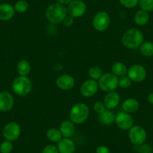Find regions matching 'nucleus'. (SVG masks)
<instances>
[{"instance_id":"nucleus-1","label":"nucleus","mask_w":153,"mask_h":153,"mask_svg":"<svg viewBox=\"0 0 153 153\" xmlns=\"http://www.w3.org/2000/svg\"><path fill=\"white\" fill-rule=\"evenodd\" d=\"M144 41L143 32L136 28H131L124 32L122 36V43L128 49H137Z\"/></svg>"},{"instance_id":"nucleus-2","label":"nucleus","mask_w":153,"mask_h":153,"mask_svg":"<svg viewBox=\"0 0 153 153\" xmlns=\"http://www.w3.org/2000/svg\"><path fill=\"white\" fill-rule=\"evenodd\" d=\"M67 15V7L58 2L50 5L45 12L47 20L52 24H59L62 23Z\"/></svg>"},{"instance_id":"nucleus-3","label":"nucleus","mask_w":153,"mask_h":153,"mask_svg":"<svg viewBox=\"0 0 153 153\" xmlns=\"http://www.w3.org/2000/svg\"><path fill=\"white\" fill-rule=\"evenodd\" d=\"M89 116V108L84 103H77L71 108L69 117L70 120L75 125L84 123Z\"/></svg>"},{"instance_id":"nucleus-4","label":"nucleus","mask_w":153,"mask_h":153,"mask_svg":"<svg viewBox=\"0 0 153 153\" xmlns=\"http://www.w3.org/2000/svg\"><path fill=\"white\" fill-rule=\"evenodd\" d=\"M11 88L16 95L24 97L32 92V82L28 76H18L13 80Z\"/></svg>"},{"instance_id":"nucleus-5","label":"nucleus","mask_w":153,"mask_h":153,"mask_svg":"<svg viewBox=\"0 0 153 153\" xmlns=\"http://www.w3.org/2000/svg\"><path fill=\"white\" fill-rule=\"evenodd\" d=\"M98 83L99 88L104 92H114L119 87V77L112 72H108L103 74Z\"/></svg>"},{"instance_id":"nucleus-6","label":"nucleus","mask_w":153,"mask_h":153,"mask_svg":"<svg viewBox=\"0 0 153 153\" xmlns=\"http://www.w3.org/2000/svg\"><path fill=\"white\" fill-rule=\"evenodd\" d=\"M147 134L145 128L140 126H133L128 130V139L135 146L146 143Z\"/></svg>"},{"instance_id":"nucleus-7","label":"nucleus","mask_w":153,"mask_h":153,"mask_svg":"<svg viewBox=\"0 0 153 153\" xmlns=\"http://www.w3.org/2000/svg\"><path fill=\"white\" fill-rule=\"evenodd\" d=\"M110 24V17L106 11H99L92 19V26L98 32L107 30Z\"/></svg>"},{"instance_id":"nucleus-8","label":"nucleus","mask_w":153,"mask_h":153,"mask_svg":"<svg viewBox=\"0 0 153 153\" xmlns=\"http://www.w3.org/2000/svg\"><path fill=\"white\" fill-rule=\"evenodd\" d=\"M21 134V128L18 123L15 122H11L7 123L2 131V135L6 140L11 142L15 141L20 137Z\"/></svg>"},{"instance_id":"nucleus-9","label":"nucleus","mask_w":153,"mask_h":153,"mask_svg":"<svg viewBox=\"0 0 153 153\" xmlns=\"http://www.w3.org/2000/svg\"><path fill=\"white\" fill-rule=\"evenodd\" d=\"M86 5L83 0H74L68 5V14L74 18H80L86 13Z\"/></svg>"},{"instance_id":"nucleus-10","label":"nucleus","mask_w":153,"mask_h":153,"mask_svg":"<svg viewBox=\"0 0 153 153\" xmlns=\"http://www.w3.org/2000/svg\"><path fill=\"white\" fill-rule=\"evenodd\" d=\"M128 76L132 82L140 83L146 77V70L140 64H134L128 69Z\"/></svg>"},{"instance_id":"nucleus-11","label":"nucleus","mask_w":153,"mask_h":153,"mask_svg":"<svg viewBox=\"0 0 153 153\" xmlns=\"http://www.w3.org/2000/svg\"><path fill=\"white\" fill-rule=\"evenodd\" d=\"M115 123L121 130L128 131L134 126V119L130 113L123 110L116 115Z\"/></svg>"},{"instance_id":"nucleus-12","label":"nucleus","mask_w":153,"mask_h":153,"mask_svg":"<svg viewBox=\"0 0 153 153\" xmlns=\"http://www.w3.org/2000/svg\"><path fill=\"white\" fill-rule=\"evenodd\" d=\"M99 86L98 83L92 79H88L81 84L80 88V94L85 98H91L98 92Z\"/></svg>"},{"instance_id":"nucleus-13","label":"nucleus","mask_w":153,"mask_h":153,"mask_svg":"<svg viewBox=\"0 0 153 153\" xmlns=\"http://www.w3.org/2000/svg\"><path fill=\"white\" fill-rule=\"evenodd\" d=\"M56 84L59 89L64 91H68L74 88L75 80L71 75L64 74L57 77L56 80Z\"/></svg>"},{"instance_id":"nucleus-14","label":"nucleus","mask_w":153,"mask_h":153,"mask_svg":"<svg viewBox=\"0 0 153 153\" xmlns=\"http://www.w3.org/2000/svg\"><path fill=\"white\" fill-rule=\"evenodd\" d=\"M14 98L10 92L3 91L0 92V111L7 112L13 108Z\"/></svg>"},{"instance_id":"nucleus-15","label":"nucleus","mask_w":153,"mask_h":153,"mask_svg":"<svg viewBox=\"0 0 153 153\" xmlns=\"http://www.w3.org/2000/svg\"><path fill=\"white\" fill-rule=\"evenodd\" d=\"M56 146L59 153H74L76 151V144L71 138L63 137L57 143Z\"/></svg>"},{"instance_id":"nucleus-16","label":"nucleus","mask_w":153,"mask_h":153,"mask_svg":"<svg viewBox=\"0 0 153 153\" xmlns=\"http://www.w3.org/2000/svg\"><path fill=\"white\" fill-rule=\"evenodd\" d=\"M104 104L106 108L108 110H113L117 108L120 102V96L118 92H107L104 98Z\"/></svg>"},{"instance_id":"nucleus-17","label":"nucleus","mask_w":153,"mask_h":153,"mask_svg":"<svg viewBox=\"0 0 153 153\" xmlns=\"http://www.w3.org/2000/svg\"><path fill=\"white\" fill-rule=\"evenodd\" d=\"M59 131L63 137L71 138L76 131L75 124L71 120H65L60 125Z\"/></svg>"},{"instance_id":"nucleus-18","label":"nucleus","mask_w":153,"mask_h":153,"mask_svg":"<svg viewBox=\"0 0 153 153\" xmlns=\"http://www.w3.org/2000/svg\"><path fill=\"white\" fill-rule=\"evenodd\" d=\"M15 14L14 6L8 3H3L0 5V20L7 21L12 18Z\"/></svg>"},{"instance_id":"nucleus-19","label":"nucleus","mask_w":153,"mask_h":153,"mask_svg":"<svg viewBox=\"0 0 153 153\" xmlns=\"http://www.w3.org/2000/svg\"><path fill=\"white\" fill-rule=\"evenodd\" d=\"M122 108H123V111L131 114V113H135L139 110L140 103L136 98H127L123 101V104H122Z\"/></svg>"},{"instance_id":"nucleus-20","label":"nucleus","mask_w":153,"mask_h":153,"mask_svg":"<svg viewBox=\"0 0 153 153\" xmlns=\"http://www.w3.org/2000/svg\"><path fill=\"white\" fill-rule=\"evenodd\" d=\"M98 121L104 126H111L115 123L116 115L111 110L106 109L103 113L98 114Z\"/></svg>"},{"instance_id":"nucleus-21","label":"nucleus","mask_w":153,"mask_h":153,"mask_svg":"<svg viewBox=\"0 0 153 153\" xmlns=\"http://www.w3.org/2000/svg\"><path fill=\"white\" fill-rule=\"evenodd\" d=\"M134 21L135 24L139 26H143L149 21V14L147 11L143 10H139L135 13L134 16Z\"/></svg>"},{"instance_id":"nucleus-22","label":"nucleus","mask_w":153,"mask_h":153,"mask_svg":"<svg viewBox=\"0 0 153 153\" xmlns=\"http://www.w3.org/2000/svg\"><path fill=\"white\" fill-rule=\"evenodd\" d=\"M17 71L19 76H27L31 72V65L27 60L22 59L17 65Z\"/></svg>"},{"instance_id":"nucleus-23","label":"nucleus","mask_w":153,"mask_h":153,"mask_svg":"<svg viewBox=\"0 0 153 153\" xmlns=\"http://www.w3.org/2000/svg\"><path fill=\"white\" fill-rule=\"evenodd\" d=\"M112 73L115 74L117 76H126L128 73V68L126 67L124 63L121 62H117L113 63L111 68Z\"/></svg>"},{"instance_id":"nucleus-24","label":"nucleus","mask_w":153,"mask_h":153,"mask_svg":"<svg viewBox=\"0 0 153 153\" xmlns=\"http://www.w3.org/2000/svg\"><path fill=\"white\" fill-rule=\"evenodd\" d=\"M46 135L48 139L51 142H53V143L59 142V141L63 138L59 129L55 128H50L49 130L47 131Z\"/></svg>"},{"instance_id":"nucleus-25","label":"nucleus","mask_w":153,"mask_h":153,"mask_svg":"<svg viewBox=\"0 0 153 153\" xmlns=\"http://www.w3.org/2000/svg\"><path fill=\"white\" fill-rule=\"evenodd\" d=\"M140 51L141 54L146 57H151L153 56V43L149 42H146L140 47Z\"/></svg>"},{"instance_id":"nucleus-26","label":"nucleus","mask_w":153,"mask_h":153,"mask_svg":"<svg viewBox=\"0 0 153 153\" xmlns=\"http://www.w3.org/2000/svg\"><path fill=\"white\" fill-rule=\"evenodd\" d=\"M89 75L90 76V79L95 80H99L103 75V71L99 66H92L89 70Z\"/></svg>"},{"instance_id":"nucleus-27","label":"nucleus","mask_w":153,"mask_h":153,"mask_svg":"<svg viewBox=\"0 0 153 153\" xmlns=\"http://www.w3.org/2000/svg\"><path fill=\"white\" fill-rule=\"evenodd\" d=\"M15 11L18 13H25L29 9V3L25 0H20L14 6Z\"/></svg>"},{"instance_id":"nucleus-28","label":"nucleus","mask_w":153,"mask_h":153,"mask_svg":"<svg viewBox=\"0 0 153 153\" xmlns=\"http://www.w3.org/2000/svg\"><path fill=\"white\" fill-rule=\"evenodd\" d=\"M138 5L141 10L147 12L153 11V0H139Z\"/></svg>"},{"instance_id":"nucleus-29","label":"nucleus","mask_w":153,"mask_h":153,"mask_svg":"<svg viewBox=\"0 0 153 153\" xmlns=\"http://www.w3.org/2000/svg\"><path fill=\"white\" fill-rule=\"evenodd\" d=\"M14 149L12 142L9 140H6L0 144V152L1 153H11Z\"/></svg>"},{"instance_id":"nucleus-30","label":"nucleus","mask_w":153,"mask_h":153,"mask_svg":"<svg viewBox=\"0 0 153 153\" xmlns=\"http://www.w3.org/2000/svg\"><path fill=\"white\" fill-rule=\"evenodd\" d=\"M132 81L131 80V79L129 78L128 76H121L120 79H119V86H120L121 89H128L131 86V85Z\"/></svg>"},{"instance_id":"nucleus-31","label":"nucleus","mask_w":153,"mask_h":153,"mask_svg":"<svg viewBox=\"0 0 153 153\" xmlns=\"http://www.w3.org/2000/svg\"><path fill=\"white\" fill-rule=\"evenodd\" d=\"M122 5L126 8H134L139 4V0H119Z\"/></svg>"},{"instance_id":"nucleus-32","label":"nucleus","mask_w":153,"mask_h":153,"mask_svg":"<svg viewBox=\"0 0 153 153\" xmlns=\"http://www.w3.org/2000/svg\"><path fill=\"white\" fill-rule=\"evenodd\" d=\"M137 151L138 153H153V148L146 143L137 146Z\"/></svg>"},{"instance_id":"nucleus-33","label":"nucleus","mask_w":153,"mask_h":153,"mask_svg":"<svg viewBox=\"0 0 153 153\" xmlns=\"http://www.w3.org/2000/svg\"><path fill=\"white\" fill-rule=\"evenodd\" d=\"M106 107L104 105V102L102 101H98L93 104V110L95 113H97L98 114H101V113L104 111L106 110Z\"/></svg>"},{"instance_id":"nucleus-34","label":"nucleus","mask_w":153,"mask_h":153,"mask_svg":"<svg viewBox=\"0 0 153 153\" xmlns=\"http://www.w3.org/2000/svg\"><path fill=\"white\" fill-rule=\"evenodd\" d=\"M42 153H59L56 146L49 144L47 145L42 150Z\"/></svg>"},{"instance_id":"nucleus-35","label":"nucleus","mask_w":153,"mask_h":153,"mask_svg":"<svg viewBox=\"0 0 153 153\" xmlns=\"http://www.w3.org/2000/svg\"><path fill=\"white\" fill-rule=\"evenodd\" d=\"M74 20V18L73 17H71V16H70L69 14H68L65 17V18L64 19L62 23L63 24H64V26H67V27H70L71 26L73 25Z\"/></svg>"},{"instance_id":"nucleus-36","label":"nucleus","mask_w":153,"mask_h":153,"mask_svg":"<svg viewBox=\"0 0 153 153\" xmlns=\"http://www.w3.org/2000/svg\"><path fill=\"white\" fill-rule=\"evenodd\" d=\"M95 153H110V149L104 145L99 146L96 148Z\"/></svg>"},{"instance_id":"nucleus-37","label":"nucleus","mask_w":153,"mask_h":153,"mask_svg":"<svg viewBox=\"0 0 153 153\" xmlns=\"http://www.w3.org/2000/svg\"><path fill=\"white\" fill-rule=\"evenodd\" d=\"M72 1H74V0H56V2H58V3L62 4V5H68V4L71 3Z\"/></svg>"},{"instance_id":"nucleus-38","label":"nucleus","mask_w":153,"mask_h":153,"mask_svg":"<svg viewBox=\"0 0 153 153\" xmlns=\"http://www.w3.org/2000/svg\"><path fill=\"white\" fill-rule=\"evenodd\" d=\"M147 100H148L149 103L153 105V92L149 94L148 97H147Z\"/></svg>"},{"instance_id":"nucleus-39","label":"nucleus","mask_w":153,"mask_h":153,"mask_svg":"<svg viewBox=\"0 0 153 153\" xmlns=\"http://www.w3.org/2000/svg\"><path fill=\"white\" fill-rule=\"evenodd\" d=\"M152 126H153V124H152Z\"/></svg>"}]
</instances>
